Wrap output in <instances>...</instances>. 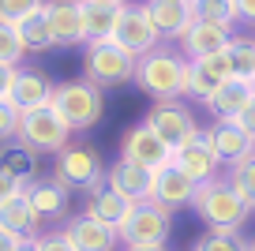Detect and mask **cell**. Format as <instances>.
Listing matches in <instances>:
<instances>
[{"instance_id": "b9f144b4", "label": "cell", "mask_w": 255, "mask_h": 251, "mask_svg": "<svg viewBox=\"0 0 255 251\" xmlns=\"http://www.w3.org/2000/svg\"><path fill=\"white\" fill-rule=\"evenodd\" d=\"M90 4H120V8H128L131 0H90Z\"/></svg>"}, {"instance_id": "277c9868", "label": "cell", "mask_w": 255, "mask_h": 251, "mask_svg": "<svg viewBox=\"0 0 255 251\" xmlns=\"http://www.w3.org/2000/svg\"><path fill=\"white\" fill-rule=\"evenodd\" d=\"M53 109L75 135V131H87V127H94L98 120H102L105 98H102V90H98L94 83H87V79H68V83H56Z\"/></svg>"}, {"instance_id": "4dcf8cb0", "label": "cell", "mask_w": 255, "mask_h": 251, "mask_svg": "<svg viewBox=\"0 0 255 251\" xmlns=\"http://www.w3.org/2000/svg\"><path fill=\"white\" fill-rule=\"evenodd\" d=\"M23 38H19V26L15 23H4L0 19V64L4 68H23Z\"/></svg>"}, {"instance_id": "8d00e7d4", "label": "cell", "mask_w": 255, "mask_h": 251, "mask_svg": "<svg viewBox=\"0 0 255 251\" xmlns=\"http://www.w3.org/2000/svg\"><path fill=\"white\" fill-rule=\"evenodd\" d=\"M237 4V19L248 26H255V0H233Z\"/></svg>"}, {"instance_id": "ab89813d", "label": "cell", "mask_w": 255, "mask_h": 251, "mask_svg": "<svg viewBox=\"0 0 255 251\" xmlns=\"http://www.w3.org/2000/svg\"><path fill=\"white\" fill-rule=\"evenodd\" d=\"M26 240H19L15 233H8V229H0V251H19Z\"/></svg>"}, {"instance_id": "d6986e66", "label": "cell", "mask_w": 255, "mask_h": 251, "mask_svg": "<svg viewBox=\"0 0 255 251\" xmlns=\"http://www.w3.org/2000/svg\"><path fill=\"white\" fill-rule=\"evenodd\" d=\"M233 41V30H225V26H214V23H195L184 30V38L176 41L180 45V53L188 56V60H199V56H214V53H225Z\"/></svg>"}, {"instance_id": "1f68e13d", "label": "cell", "mask_w": 255, "mask_h": 251, "mask_svg": "<svg viewBox=\"0 0 255 251\" xmlns=\"http://www.w3.org/2000/svg\"><path fill=\"white\" fill-rule=\"evenodd\" d=\"M225 176H229V184L255 206V154L244 157V161H237V165H229V169H225Z\"/></svg>"}, {"instance_id": "ac0fdd59", "label": "cell", "mask_w": 255, "mask_h": 251, "mask_svg": "<svg viewBox=\"0 0 255 251\" xmlns=\"http://www.w3.org/2000/svg\"><path fill=\"white\" fill-rule=\"evenodd\" d=\"M210 142H214V150H218V157H222L225 169L255 154V139L237 124V120H214V124H210Z\"/></svg>"}, {"instance_id": "74e56055", "label": "cell", "mask_w": 255, "mask_h": 251, "mask_svg": "<svg viewBox=\"0 0 255 251\" xmlns=\"http://www.w3.org/2000/svg\"><path fill=\"white\" fill-rule=\"evenodd\" d=\"M15 71H19V68H4V64H0V98H8V94H11V83H15Z\"/></svg>"}, {"instance_id": "83f0119b", "label": "cell", "mask_w": 255, "mask_h": 251, "mask_svg": "<svg viewBox=\"0 0 255 251\" xmlns=\"http://www.w3.org/2000/svg\"><path fill=\"white\" fill-rule=\"evenodd\" d=\"M188 8H191V19L225 26V30H233V26L240 23V19H237V4H233V0H188Z\"/></svg>"}, {"instance_id": "44dd1931", "label": "cell", "mask_w": 255, "mask_h": 251, "mask_svg": "<svg viewBox=\"0 0 255 251\" xmlns=\"http://www.w3.org/2000/svg\"><path fill=\"white\" fill-rule=\"evenodd\" d=\"M146 11H150L154 26H158L161 41H180L184 30H188L195 19H191V8H188V0H146Z\"/></svg>"}, {"instance_id": "7a4b0ae2", "label": "cell", "mask_w": 255, "mask_h": 251, "mask_svg": "<svg viewBox=\"0 0 255 251\" xmlns=\"http://www.w3.org/2000/svg\"><path fill=\"white\" fill-rule=\"evenodd\" d=\"M191 210L199 214V221L207 229H244L248 214L255 206L229 184V176H214V180L199 184V191L191 199Z\"/></svg>"}, {"instance_id": "f546056e", "label": "cell", "mask_w": 255, "mask_h": 251, "mask_svg": "<svg viewBox=\"0 0 255 251\" xmlns=\"http://www.w3.org/2000/svg\"><path fill=\"white\" fill-rule=\"evenodd\" d=\"M191 251H248V240L240 229H207Z\"/></svg>"}, {"instance_id": "cb8c5ba5", "label": "cell", "mask_w": 255, "mask_h": 251, "mask_svg": "<svg viewBox=\"0 0 255 251\" xmlns=\"http://www.w3.org/2000/svg\"><path fill=\"white\" fill-rule=\"evenodd\" d=\"M131 206H135L131 199L117 195L109 184H102V188L87 191V210H83V214H90V218L105 221V225H113V229H120V225H124V218L131 214Z\"/></svg>"}, {"instance_id": "7402d4cb", "label": "cell", "mask_w": 255, "mask_h": 251, "mask_svg": "<svg viewBox=\"0 0 255 251\" xmlns=\"http://www.w3.org/2000/svg\"><path fill=\"white\" fill-rule=\"evenodd\" d=\"M41 225H45V221L38 218V210L30 206L26 195H15V199H8V203L0 206V229L15 233L19 240H38Z\"/></svg>"}, {"instance_id": "f1b7e54d", "label": "cell", "mask_w": 255, "mask_h": 251, "mask_svg": "<svg viewBox=\"0 0 255 251\" xmlns=\"http://www.w3.org/2000/svg\"><path fill=\"white\" fill-rule=\"evenodd\" d=\"M229 64H233V79H248V83H255V38H240V34H233L229 41Z\"/></svg>"}, {"instance_id": "60d3db41", "label": "cell", "mask_w": 255, "mask_h": 251, "mask_svg": "<svg viewBox=\"0 0 255 251\" xmlns=\"http://www.w3.org/2000/svg\"><path fill=\"white\" fill-rule=\"evenodd\" d=\"M120 251H169V248H143V244H120Z\"/></svg>"}, {"instance_id": "d590c367", "label": "cell", "mask_w": 255, "mask_h": 251, "mask_svg": "<svg viewBox=\"0 0 255 251\" xmlns=\"http://www.w3.org/2000/svg\"><path fill=\"white\" fill-rule=\"evenodd\" d=\"M23 191H26V180H19V176L8 173V169H0V206L8 203V199L23 195Z\"/></svg>"}, {"instance_id": "7bdbcfd3", "label": "cell", "mask_w": 255, "mask_h": 251, "mask_svg": "<svg viewBox=\"0 0 255 251\" xmlns=\"http://www.w3.org/2000/svg\"><path fill=\"white\" fill-rule=\"evenodd\" d=\"M19 251H38V244H34V240H26V244H23Z\"/></svg>"}, {"instance_id": "52a82bcc", "label": "cell", "mask_w": 255, "mask_h": 251, "mask_svg": "<svg viewBox=\"0 0 255 251\" xmlns=\"http://www.w3.org/2000/svg\"><path fill=\"white\" fill-rule=\"evenodd\" d=\"M19 139H23L30 150H38V154H60L64 146H72V142H75V139H72V127H68L60 117H56L53 105L23 113Z\"/></svg>"}, {"instance_id": "ffe728a7", "label": "cell", "mask_w": 255, "mask_h": 251, "mask_svg": "<svg viewBox=\"0 0 255 251\" xmlns=\"http://www.w3.org/2000/svg\"><path fill=\"white\" fill-rule=\"evenodd\" d=\"M56 45H87L83 34V0H45Z\"/></svg>"}, {"instance_id": "9c48e42d", "label": "cell", "mask_w": 255, "mask_h": 251, "mask_svg": "<svg viewBox=\"0 0 255 251\" xmlns=\"http://www.w3.org/2000/svg\"><path fill=\"white\" fill-rule=\"evenodd\" d=\"M143 120H146V124H150L173 150L199 135V120H195V113H191L180 98H173V102H154L150 109H146Z\"/></svg>"}, {"instance_id": "6da1fadb", "label": "cell", "mask_w": 255, "mask_h": 251, "mask_svg": "<svg viewBox=\"0 0 255 251\" xmlns=\"http://www.w3.org/2000/svg\"><path fill=\"white\" fill-rule=\"evenodd\" d=\"M135 87L143 90L150 102L184 98V87H188V56H184L176 45H158L154 53L139 56Z\"/></svg>"}, {"instance_id": "484cf974", "label": "cell", "mask_w": 255, "mask_h": 251, "mask_svg": "<svg viewBox=\"0 0 255 251\" xmlns=\"http://www.w3.org/2000/svg\"><path fill=\"white\" fill-rule=\"evenodd\" d=\"M15 26H19V38H23L26 53H49V49H56V34H53V23H49L45 8H38L34 15H26Z\"/></svg>"}, {"instance_id": "d4e9b609", "label": "cell", "mask_w": 255, "mask_h": 251, "mask_svg": "<svg viewBox=\"0 0 255 251\" xmlns=\"http://www.w3.org/2000/svg\"><path fill=\"white\" fill-rule=\"evenodd\" d=\"M120 15H124L120 4H90V0H83V34H87V45L90 41H109L117 34Z\"/></svg>"}, {"instance_id": "d6a6232c", "label": "cell", "mask_w": 255, "mask_h": 251, "mask_svg": "<svg viewBox=\"0 0 255 251\" xmlns=\"http://www.w3.org/2000/svg\"><path fill=\"white\" fill-rule=\"evenodd\" d=\"M19 127H23V109L11 98H0V142L19 139Z\"/></svg>"}, {"instance_id": "4316f807", "label": "cell", "mask_w": 255, "mask_h": 251, "mask_svg": "<svg viewBox=\"0 0 255 251\" xmlns=\"http://www.w3.org/2000/svg\"><path fill=\"white\" fill-rule=\"evenodd\" d=\"M0 169L15 173L19 180L30 184L38 176V150H30L23 139H11V142H0Z\"/></svg>"}, {"instance_id": "3957f363", "label": "cell", "mask_w": 255, "mask_h": 251, "mask_svg": "<svg viewBox=\"0 0 255 251\" xmlns=\"http://www.w3.org/2000/svg\"><path fill=\"white\" fill-rule=\"evenodd\" d=\"M135 68H139V56H131L113 38L109 41H90L83 49V79L94 83L98 90H113V87H124V83H135Z\"/></svg>"}, {"instance_id": "7c38bea8", "label": "cell", "mask_w": 255, "mask_h": 251, "mask_svg": "<svg viewBox=\"0 0 255 251\" xmlns=\"http://www.w3.org/2000/svg\"><path fill=\"white\" fill-rule=\"evenodd\" d=\"M176 165H180L184 173L191 176L195 184H207V180H214V176H222V157H218V150H214V142H210V127H199V135L195 139H188L184 146H176V157H173Z\"/></svg>"}, {"instance_id": "f35d334b", "label": "cell", "mask_w": 255, "mask_h": 251, "mask_svg": "<svg viewBox=\"0 0 255 251\" xmlns=\"http://www.w3.org/2000/svg\"><path fill=\"white\" fill-rule=\"evenodd\" d=\"M237 124H240V127H244V131H248V135L255 139V102H252V105H248V109H244V113L237 117Z\"/></svg>"}, {"instance_id": "836d02e7", "label": "cell", "mask_w": 255, "mask_h": 251, "mask_svg": "<svg viewBox=\"0 0 255 251\" xmlns=\"http://www.w3.org/2000/svg\"><path fill=\"white\" fill-rule=\"evenodd\" d=\"M38 8H45V0H0V19L4 23H23Z\"/></svg>"}, {"instance_id": "30bf717a", "label": "cell", "mask_w": 255, "mask_h": 251, "mask_svg": "<svg viewBox=\"0 0 255 251\" xmlns=\"http://www.w3.org/2000/svg\"><path fill=\"white\" fill-rule=\"evenodd\" d=\"M113 41L124 45L131 56H146V53H154V49L161 45V34H158V26H154L150 11H146V0H143V4H128V8H124Z\"/></svg>"}, {"instance_id": "8fae6325", "label": "cell", "mask_w": 255, "mask_h": 251, "mask_svg": "<svg viewBox=\"0 0 255 251\" xmlns=\"http://www.w3.org/2000/svg\"><path fill=\"white\" fill-rule=\"evenodd\" d=\"M233 79V64L229 53H214V56H199V60H188V87H184V98L199 105H210V98L222 90V83Z\"/></svg>"}, {"instance_id": "ba28073f", "label": "cell", "mask_w": 255, "mask_h": 251, "mask_svg": "<svg viewBox=\"0 0 255 251\" xmlns=\"http://www.w3.org/2000/svg\"><path fill=\"white\" fill-rule=\"evenodd\" d=\"M120 157H124V161L143 165V169H150V173H161L165 165H173L176 150L169 146V142L161 139L146 120H139V124L128 127L124 139H120Z\"/></svg>"}, {"instance_id": "4fadbf2b", "label": "cell", "mask_w": 255, "mask_h": 251, "mask_svg": "<svg viewBox=\"0 0 255 251\" xmlns=\"http://www.w3.org/2000/svg\"><path fill=\"white\" fill-rule=\"evenodd\" d=\"M154 176L150 169H143V165L135 161H124V157H117V161L105 169V184H109L117 195L131 199V203H143V199H154Z\"/></svg>"}, {"instance_id": "9a60e30c", "label": "cell", "mask_w": 255, "mask_h": 251, "mask_svg": "<svg viewBox=\"0 0 255 251\" xmlns=\"http://www.w3.org/2000/svg\"><path fill=\"white\" fill-rule=\"evenodd\" d=\"M53 94H56V83L41 68H19L8 98L23 113H30V109H45V105H53Z\"/></svg>"}, {"instance_id": "e0dca14e", "label": "cell", "mask_w": 255, "mask_h": 251, "mask_svg": "<svg viewBox=\"0 0 255 251\" xmlns=\"http://www.w3.org/2000/svg\"><path fill=\"white\" fill-rule=\"evenodd\" d=\"M195 191H199V184L191 180L188 173H184L180 165H165L158 176H154V203L169 206V210H180V206H191V199H195Z\"/></svg>"}, {"instance_id": "ee69618b", "label": "cell", "mask_w": 255, "mask_h": 251, "mask_svg": "<svg viewBox=\"0 0 255 251\" xmlns=\"http://www.w3.org/2000/svg\"><path fill=\"white\" fill-rule=\"evenodd\" d=\"M248 251H255V240H248Z\"/></svg>"}, {"instance_id": "603a6c76", "label": "cell", "mask_w": 255, "mask_h": 251, "mask_svg": "<svg viewBox=\"0 0 255 251\" xmlns=\"http://www.w3.org/2000/svg\"><path fill=\"white\" fill-rule=\"evenodd\" d=\"M252 102H255V83H248V79H229V83H222V90L210 98L207 109L214 113V120H237Z\"/></svg>"}, {"instance_id": "5b68a950", "label": "cell", "mask_w": 255, "mask_h": 251, "mask_svg": "<svg viewBox=\"0 0 255 251\" xmlns=\"http://www.w3.org/2000/svg\"><path fill=\"white\" fill-rule=\"evenodd\" d=\"M169 233H173V210L154 199L131 206V214L120 225V244H143V248H165Z\"/></svg>"}, {"instance_id": "e575fe53", "label": "cell", "mask_w": 255, "mask_h": 251, "mask_svg": "<svg viewBox=\"0 0 255 251\" xmlns=\"http://www.w3.org/2000/svg\"><path fill=\"white\" fill-rule=\"evenodd\" d=\"M34 244H38V251H79V248L72 244V236L64 233V229H53V233H41Z\"/></svg>"}, {"instance_id": "5bb4252c", "label": "cell", "mask_w": 255, "mask_h": 251, "mask_svg": "<svg viewBox=\"0 0 255 251\" xmlns=\"http://www.w3.org/2000/svg\"><path fill=\"white\" fill-rule=\"evenodd\" d=\"M26 199H30V206L38 210L41 221H56L68 214V206H72V188L64 180H56V176H34L30 184H26L23 191Z\"/></svg>"}, {"instance_id": "2e32d148", "label": "cell", "mask_w": 255, "mask_h": 251, "mask_svg": "<svg viewBox=\"0 0 255 251\" xmlns=\"http://www.w3.org/2000/svg\"><path fill=\"white\" fill-rule=\"evenodd\" d=\"M64 233L72 236V244L79 251H120V229L105 225V221L90 218V214H79L64 225Z\"/></svg>"}, {"instance_id": "8992f818", "label": "cell", "mask_w": 255, "mask_h": 251, "mask_svg": "<svg viewBox=\"0 0 255 251\" xmlns=\"http://www.w3.org/2000/svg\"><path fill=\"white\" fill-rule=\"evenodd\" d=\"M105 169H109V165L98 157L94 146H87V142H72V146H64L60 154H56L53 176L64 180L72 191H94V188L105 184Z\"/></svg>"}]
</instances>
